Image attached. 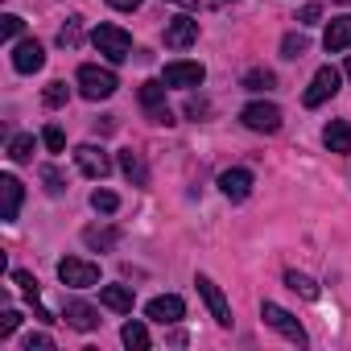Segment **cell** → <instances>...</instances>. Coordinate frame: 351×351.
I'll list each match as a JSON object with an SVG mask.
<instances>
[{
    "label": "cell",
    "instance_id": "cell-22",
    "mask_svg": "<svg viewBox=\"0 0 351 351\" xmlns=\"http://www.w3.org/2000/svg\"><path fill=\"white\" fill-rule=\"evenodd\" d=\"M120 339H124V347L128 351H149V330H145V322H124V330H120Z\"/></svg>",
    "mask_w": 351,
    "mask_h": 351
},
{
    "label": "cell",
    "instance_id": "cell-15",
    "mask_svg": "<svg viewBox=\"0 0 351 351\" xmlns=\"http://www.w3.org/2000/svg\"><path fill=\"white\" fill-rule=\"evenodd\" d=\"M62 322L75 326V330H95V326H99V314H95V306H87V302H79V298H66Z\"/></svg>",
    "mask_w": 351,
    "mask_h": 351
},
{
    "label": "cell",
    "instance_id": "cell-34",
    "mask_svg": "<svg viewBox=\"0 0 351 351\" xmlns=\"http://www.w3.org/2000/svg\"><path fill=\"white\" fill-rule=\"evenodd\" d=\"M50 347H54L50 335H29V339H25V351H50Z\"/></svg>",
    "mask_w": 351,
    "mask_h": 351
},
{
    "label": "cell",
    "instance_id": "cell-29",
    "mask_svg": "<svg viewBox=\"0 0 351 351\" xmlns=\"http://www.w3.org/2000/svg\"><path fill=\"white\" fill-rule=\"evenodd\" d=\"M66 95H71V91H66V83H62V79H54V83H50V87L42 91L46 108H62V104H66Z\"/></svg>",
    "mask_w": 351,
    "mask_h": 351
},
{
    "label": "cell",
    "instance_id": "cell-13",
    "mask_svg": "<svg viewBox=\"0 0 351 351\" xmlns=\"http://www.w3.org/2000/svg\"><path fill=\"white\" fill-rule=\"evenodd\" d=\"M42 66H46V50H42L34 38L13 46V71H17V75H34V71H42Z\"/></svg>",
    "mask_w": 351,
    "mask_h": 351
},
{
    "label": "cell",
    "instance_id": "cell-16",
    "mask_svg": "<svg viewBox=\"0 0 351 351\" xmlns=\"http://www.w3.org/2000/svg\"><path fill=\"white\" fill-rule=\"evenodd\" d=\"M0 199H5V211H0V219L13 223V219L21 215V199H25V191H21V182L13 178V173H5V178H0Z\"/></svg>",
    "mask_w": 351,
    "mask_h": 351
},
{
    "label": "cell",
    "instance_id": "cell-36",
    "mask_svg": "<svg viewBox=\"0 0 351 351\" xmlns=\"http://www.w3.org/2000/svg\"><path fill=\"white\" fill-rule=\"evenodd\" d=\"M207 112H211V104H207V99H195V95L186 99V116H207Z\"/></svg>",
    "mask_w": 351,
    "mask_h": 351
},
{
    "label": "cell",
    "instance_id": "cell-4",
    "mask_svg": "<svg viewBox=\"0 0 351 351\" xmlns=\"http://www.w3.org/2000/svg\"><path fill=\"white\" fill-rule=\"evenodd\" d=\"M136 99H141V108H145V116H149L153 124H173V112L165 108V79H149V83H141Z\"/></svg>",
    "mask_w": 351,
    "mask_h": 351
},
{
    "label": "cell",
    "instance_id": "cell-3",
    "mask_svg": "<svg viewBox=\"0 0 351 351\" xmlns=\"http://www.w3.org/2000/svg\"><path fill=\"white\" fill-rule=\"evenodd\" d=\"M116 75L108 71V66H79V91L87 95V99H108V95H116Z\"/></svg>",
    "mask_w": 351,
    "mask_h": 351
},
{
    "label": "cell",
    "instance_id": "cell-31",
    "mask_svg": "<svg viewBox=\"0 0 351 351\" xmlns=\"http://www.w3.org/2000/svg\"><path fill=\"white\" fill-rule=\"evenodd\" d=\"M42 145H46L50 153H62V149H66V136H62V128H58V124H50V128L42 132Z\"/></svg>",
    "mask_w": 351,
    "mask_h": 351
},
{
    "label": "cell",
    "instance_id": "cell-10",
    "mask_svg": "<svg viewBox=\"0 0 351 351\" xmlns=\"http://www.w3.org/2000/svg\"><path fill=\"white\" fill-rule=\"evenodd\" d=\"M199 42V21L195 17H173L169 25H165V46L169 50H186V46H195Z\"/></svg>",
    "mask_w": 351,
    "mask_h": 351
},
{
    "label": "cell",
    "instance_id": "cell-27",
    "mask_svg": "<svg viewBox=\"0 0 351 351\" xmlns=\"http://www.w3.org/2000/svg\"><path fill=\"white\" fill-rule=\"evenodd\" d=\"M240 83H244L248 91H269V87H273L277 79H273V71H261V66H256V71H248V75H244Z\"/></svg>",
    "mask_w": 351,
    "mask_h": 351
},
{
    "label": "cell",
    "instance_id": "cell-37",
    "mask_svg": "<svg viewBox=\"0 0 351 351\" xmlns=\"http://www.w3.org/2000/svg\"><path fill=\"white\" fill-rule=\"evenodd\" d=\"M5 38H9V42H13V38H21V17H13V13L5 17Z\"/></svg>",
    "mask_w": 351,
    "mask_h": 351
},
{
    "label": "cell",
    "instance_id": "cell-25",
    "mask_svg": "<svg viewBox=\"0 0 351 351\" xmlns=\"http://www.w3.org/2000/svg\"><path fill=\"white\" fill-rule=\"evenodd\" d=\"M285 285H289L293 293H302L306 302H314V298H318V285H314L306 273H293V269H289V273H285Z\"/></svg>",
    "mask_w": 351,
    "mask_h": 351
},
{
    "label": "cell",
    "instance_id": "cell-20",
    "mask_svg": "<svg viewBox=\"0 0 351 351\" xmlns=\"http://www.w3.org/2000/svg\"><path fill=\"white\" fill-rule=\"evenodd\" d=\"M120 169H124V178H128L132 186H145V182H149V169H145L141 153H132V149H124V153H120Z\"/></svg>",
    "mask_w": 351,
    "mask_h": 351
},
{
    "label": "cell",
    "instance_id": "cell-32",
    "mask_svg": "<svg viewBox=\"0 0 351 351\" xmlns=\"http://www.w3.org/2000/svg\"><path fill=\"white\" fill-rule=\"evenodd\" d=\"M42 182H46L50 195H62V173H58L54 165H42Z\"/></svg>",
    "mask_w": 351,
    "mask_h": 351
},
{
    "label": "cell",
    "instance_id": "cell-21",
    "mask_svg": "<svg viewBox=\"0 0 351 351\" xmlns=\"http://www.w3.org/2000/svg\"><path fill=\"white\" fill-rule=\"evenodd\" d=\"M13 281H17V285H21V293H25V298L34 302L38 318H46V322H50V310H42V302H38V277H34L29 269H13Z\"/></svg>",
    "mask_w": 351,
    "mask_h": 351
},
{
    "label": "cell",
    "instance_id": "cell-40",
    "mask_svg": "<svg viewBox=\"0 0 351 351\" xmlns=\"http://www.w3.org/2000/svg\"><path fill=\"white\" fill-rule=\"evenodd\" d=\"M347 79H351V58H347Z\"/></svg>",
    "mask_w": 351,
    "mask_h": 351
},
{
    "label": "cell",
    "instance_id": "cell-12",
    "mask_svg": "<svg viewBox=\"0 0 351 351\" xmlns=\"http://www.w3.org/2000/svg\"><path fill=\"white\" fill-rule=\"evenodd\" d=\"M161 79H165V87H203L207 71H203V62H169Z\"/></svg>",
    "mask_w": 351,
    "mask_h": 351
},
{
    "label": "cell",
    "instance_id": "cell-39",
    "mask_svg": "<svg viewBox=\"0 0 351 351\" xmlns=\"http://www.w3.org/2000/svg\"><path fill=\"white\" fill-rule=\"evenodd\" d=\"M169 5H182V9H195V5H199V0H169Z\"/></svg>",
    "mask_w": 351,
    "mask_h": 351
},
{
    "label": "cell",
    "instance_id": "cell-5",
    "mask_svg": "<svg viewBox=\"0 0 351 351\" xmlns=\"http://www.w3.org/2000/svg\"><path fill=\"white\" fill-rule=\"evenodd\" d=\"M261 318H265V322H269V326H273L277 335H285L289 343L306 347V330H302V322H298V318H293L289 310H281L277 302H265V306H261Z\"/></svg>",
    "mask_w": 351,
    "mask_h": 351
},
{
    "label": "cell",
    "instance_id": "cell-8",
    "mask_svg": "<svg viewBox=\"0 0 351 351\" xmlns=\"http://www.w3.org/2000/svg\"><path fill=\"white\" fill-rule=\"evenodd\" d=\"M240 120H244V128H252V132H277V128H281V108H277V104H248V108L240 112Z\"/></svg>",
    "mask_w": 351,
    "mask_h": 351
},
{
    "label": "cell",
    "instance_id": "cell-38",
    "mask_svg": "<svg viewBox=\"0 0 351 351\" xmlns=\"http://www.w3.org/2000/svg\"><path fill=\"white\" fill-rule=\"evenodd\" d=\"M112 9H120V13H132V9H141V0H108Z\"/></svg>",
    "mask_w": 351,
    "mask_h": 351
},
{
    "label": "cell",
    "instance_id": "cell-26",
    "mask_svg": "<svg viewBox=\"0 0 351 351\" xmlns=\"http://www.w3.org/2000/svg\"><path fill=\"white\" fill-rule=\"evenodd\" d=\"M79 38H83V17H71V21L58 29V46L75 50V46H79Z\"/></svg>",
    "mask_w": 351,
    "mask_h": 351
},
{
    "label": "cell",
    "instance_id": "cell-14",
    "mask_svg": "<svg viewBox=\"0 0 351 351\" xmlns=\"http://www.w3.org/2000/svg\"><path fill=\"white\" fill-rule=\"evenodd\" d=\"M219 191H223L232 203H244V199L252 195V173L240 169V165H236V169H223V173H219Z\"/></svg>",
    "mask_w": 351,
    "mask_h": 351
},
{
    "label": "cell",
    "instance_id": "cell-24",
    "mask_svg": "<svg viewBox=\"0 0 351 351\" xmlns=\"http://www.w3.org/2000/svg\"><path fill=\"white\" fill-rule=\"evenodd\" d=\"M9 157H13L17 165L34 161V136H29V132H17V136L9 141Z\"/></svg>",
    "mask_w": 351,
    "mask_h": 351
},
{
    "label": "cell",
    "instance_id": "cell-35",
    "mask_svg": "<svg viewBox=\"0 0 351 351\" xmlns=\"http://www.w3.org/2000/svg\"><path fill=\"white\" fill-rule=\"evenodd\" d=\"M318 17H322V9H318V5H302V13H298V21H302V25H318Z\"/></svg>",
    "mask_w": 351,
    "mask_h": 351
},
{
    "label": "cell",
    "instance_id": "cell-33",
    "mask_svg": "<svg viewBox=\"0 0 351 351\" xmlns=\"http://www.w3.org/2000/svg\"><path fill=\"white\" fill-rule=\"evenodd\" d=\"M17 326H21V314L17 310H5V318H0V339H9Z\"/></svg>",
    "mask_w": 351,
    "mask_h": 351
},
{
    "label": "cell",
    "instance_id": "cell-6",
    "mask_svg": "<svg viewBox=\"0 0 351 351\" xmlns=\"http://www.w3.org/2000/svg\"><path fill=\"white\" fill-rule=\"evenodd\" d=\"M335 91H339V71H335V66H318L314 79H310V87H306V95H302V104H306V108H318V104H326Z\"/></svg>",
    "mask_w": 351,
    "mask_h": 351
},
{
    "label": "cell",
    "instance_id": "cell-30",
    "mask_svg": "<svg viewBox=\"0 0 351 351\" xmlns=\"http://www.w3.org/2000/svg\"><path fill=\"white\" fill-rule=\"evenodd\" d=\"M91 207H95L99 215H112V211L120 207V199H116L112 191H95V195H91Z\"/></svg>",
    "mask_w": 351,
    "mask_h": 351
},
{
    "label": "cell",
    "instance_id": "cell-1",
    "mask_svg": "<svg viewBox=\"0 0 351 351\" xmlns=\"http://www.w3.org/2000/svg\"><path fill=\"white\" fill-rule=\"evenodd\" d=\"M91 42H95V50H99L108 62H124V58H132V38H128L120 25H95Z\"/></svg>",
    "mask_w": 351,
    "mask_h": 351
},
{
    "label": "cell",
    "instance_id": "cell-23",
    "mask_svg": "<svg viewBox=\"0 0 351 351\" xmlns=\"http://www.w3.org/2000/svg\"><path fill=\"white\" fill-rule=\"evenodd\" d=\"M116 240H120L116 228H87L83 232V244L87 248H116Z\"/></svg>",
    "mask_w": 351,
    "mask_h": 351
},
{
    "label": "cell",
    "instance_id": "cell-2",
    "mask_svg": "<svg viewBox=\"0 0 351 351\" xmlns=\"http://www.w3.org/2000/svg\"><path fill=\"white\" fill-rule=\"evenodd\" d=\"M58 281L71 285V289H91V285H99V265H91L83 256H62L58 261Z\"/></svg>",
    "mask_w": 351,
    "mask_h": 351
},
{
    "label": "cell",
    "instance_id": "cell-28",
    "mask_svg": "<svg viewBox=\"0 0 351 351\" xmlns=\"http://www.w3.org/2000/svg\"><path fill=\"white\" fill-rule=\"evenodd\" d=\"M306 50H310V42H306L302 34H285V42H281V54H285V58H302Z\"/></svg>",
    "mask_w": 351,
    "mask_h": 351
},
{
    "label": "cell",
    "instance_id": "cell-19",
    "mask_svg": "<svg viewBox=\"0 0 351 351\" xmlns=\"http://www.w3.org/2000/svg\"><path fill=\"white\" fill-rule=\"evenodd\" d=\"M99 302L116 314H132V289L128 285H104L99 289Z\"/></svg>",
    "mask_w": 351,
    "mask_h": 351
},
{
    "label": "cell",
    "instance_id": "cell-11",
    "mask_svg": "<svg viewBox=\"0 0 351 351\" xmlns=\"http://www.w3.org/2000/svg\"><path fill=\"white\" fill-rule=\"evenodd\" d=\"M145 314H149L153 322L169 326V322H182V314H186V302H182L178 293H165V298H153V302L145 306Z\"/></svg>",
    "mask_w": 351,
    "mask_h": 351
},
{
    "label": "cell",
    "instance_id": "cell-17",
    "mask_svg": "<svg viewBox=\"0 0 351 351\" xmlns=\"http://www.w3.org/2000/svg\"><path fill=\"white\" fill-rule=\"evenodd\" d=\"M322 141H326V149H330V153L351 157V124H347V120H330V124L322 128Z\"/></svg>",
    "mask_w": 351,
    "mask_h": 351
},
{
    "label": "cell",
    "instance_id": "cell-18",
    "mask_svg": "<svg viewBox=\"0 0 351 351\" xmlns=\"http://www.w3.org/2000/svg\"><path fill=\"white\" fill-rule=\"evenodd\" d=\"M322 46H326L330 54H343V50L351 46V17H339V21H330V25H326V38H322Z\"/></svg>",
    "mask_w": 351,
    "mask_h": 351
},
{
    "label": "cell",
    "instance_id": "cell-7",
    "mask_svg": "<svg viewBox=\"0 0 351 351\" xmlns=\"http://www.w3.org/2000/svg\"><path fill=\"white\" fill-rule=\"evenodd\" d=\"M195 285H199V293H203V302H207V310H211V318L219 322V326H232V306H228V298H223V289L207 277V273H199L195 277Z\"/></svg>",
    "mask_w": 351,
    "mask_h": 351
},
{
    "label": "cell",
    "instance_id": "cell-9",
    "mask_svg": "<svg viewBox=\"0 0 351 351\" xmlns=\"http://www.w3.org/2000/svg\"><path fill=\"white\" fill-rule=\"evenodd\" d=\"M75 165L87 173V178H99V182L112 173V157H108L99 145H79V149H75Z\"/></svg>",
    "mask_w": 351,
    "mask_h": 351
}]
</instances>
